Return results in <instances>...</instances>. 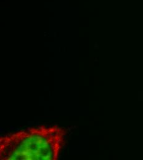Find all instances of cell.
Returning a JSON list of instances; mask_svg holds the SVG:
<instances>
[{"instance_id":"6da1fadb","label":"cell","mask_w":143,"mask_h":160,"mask_svg":"<svg viewBox=\"0 0 143 160\" xmlns=\"http://www.w3.org/2000/svg\"><path fill=\"white\" fill-rule=\"evenodd\" d=\"M65 134L57 126H41L1 137V160H57Z\"/></svg>"}]
</instances>
